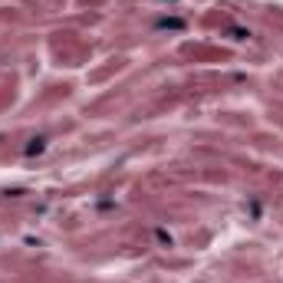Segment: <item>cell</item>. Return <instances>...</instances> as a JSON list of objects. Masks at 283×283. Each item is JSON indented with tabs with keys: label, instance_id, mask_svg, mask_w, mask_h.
<instances>
[{
	"label": "cell",
	"instance_id": "obj_1",
	"mask_svg": "<svg viewBox=\"0 0 283 283\" xmlns=\"http://www.w3.org/2000/svg\"><path fill=\"white\" fill-rule=\"evenodd\" d=\"M33 152H43V138H33V145H26V155H33Z\"/></svg>",
	"mask_w": 283,
	"mask_h": 283
}]
</instances>
